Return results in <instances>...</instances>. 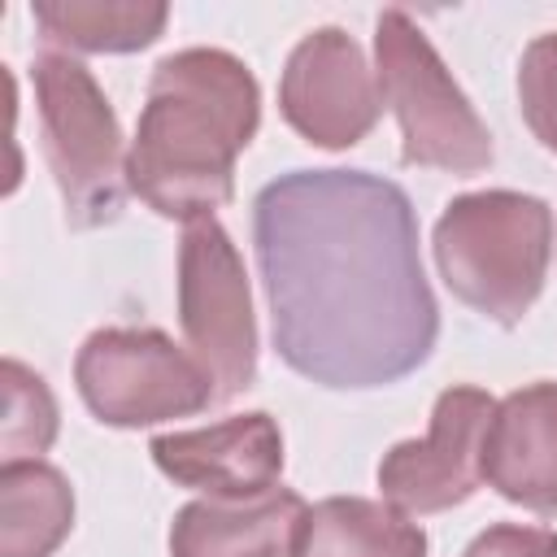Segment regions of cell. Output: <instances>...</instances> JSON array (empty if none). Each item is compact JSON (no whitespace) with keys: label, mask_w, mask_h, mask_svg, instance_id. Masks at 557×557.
Here are the masks:
<instances>
[{"label":"cell","mask_w":557,"mask_h":557,"mask_svg":"<svg viewBox=\"0 0 557 557\" xmlns=\"http://www.w3.org/2000/svg\"><path fill=\"white\" fill-rule=\"evenodd\" d=\"M252 252L274 352L300 379L366 392L431 357L440 305L400 183L370 170H287L252 200Z\"/></svg>","instance_id":"6da1fadb"},{"label":"cell","mask_w":557,"mask_h":557,"mask_svg":"<svg viewBox=\"0 0 557 557\" xmlns=\"http://www.w3.org/2000/svg\"><path fill=\"white\" fill-rule=\"evenodd\" d=\"M261 126L257 74L226 48H178L152 65L126 148V183L157 218L200 222L235 200V161Z\"/></svg>","instance_id":"7a4b0ae2"},{"label":"cell","mask_w":557,"mask_h":557,"mask_svg":"<svg viewBox=\"0 0 557 557\" xmlns=\"http://www.w3.org/2000/svg\"><path fill=\"white\" fill-rule=\"evenodd\" d=\"M431 257L444 287L466 309L496 326H518L548 278L553 209L513 187L461 191L435 218Z\"/></svg>","instance_id":"3957f363"},{"label":"cell","mask_w":557,"mask_h":557,"mask_svg":"<svg viewBox=\"0 0 557 557\" xmlns=\"http://www.w3.org/2000/svg\"><path fill=\"white\" fill-rule=\"evenodd\" d=\"M35 113H39V148L48 174L61 191L65 222L78 231L117 222L126 183V148L122 122L96 83V74L57 48H39L30 61Z\"/></svg>","instance_id":"277c9868"},{"label":"cell","mask_w":557,"mask_h":557,"mask_svg":"<svg viewBox=\"0 0 557 557\" xmlns=\"http://www.w3.org/2000/svg\"><path fill=\"white\" fill-rule=\"evenodd\" d=\"M374 74L400 126V165L448 174H479L492 165V131L405 9H383L374 17Z\"/></svg>","instance_id":"5b68a950"},{"label":"cell","mask_w":557,"mask_h":557,"mask_svg":"<svg viewBox=\"0 0 557 557\" xmlns=\"http://www.w3.org/2000/svg\"><path fill=\"white\" fill-rule=\"evenodd\" d=\"M74 387L96 422L117 431L191 418L213 400L205 366L157 326H100L74 357Z\"/></svg>","instance_id":"8992f818"},{"label":"cell","mask_w":557,"mask_h":557,"mask_svg":"<svg viewBox=\"0 0 557 557\" xmlns=\"http://www.w3.org/2000/svg\"><path fill=\"white\" fill-rule=\"evenodd\" d=\"M183 348L205 366L213 400L226 405L257 383V313L244 257L218 218L183 226L178 239Z\"/></svg>","instance_id":"52a82bcc"},{"label":"cell","mask_w":557,"mask_h":557,"mask_svg":"<svg viewBox=\"0 0 557 557\" xmlns=\"http://www.w3.org/2000/svg\"><path fill=\"white\" fill-rule=\"evenodd\" d=\"M496 413V396L457 383L435 396L422 440H400L379 461V492L400 513H444L466 505L483 483V435Z\"/></svg>","instance_id":"ba28073f"},{"label":"cell","mask_w":557,"mask_h":557,"mask_svg":"<svg viewBox=\"0 0 557 557\" xmlns=\"http://www.w3.org/2000/svg\"><path fill=\"white\" fill-rule=\"evenodd\" d=\"M278 113L305 144L326 152L352 148L374 131L383 87L344 26H318L287 52L278 74Z\"/></svg>","instance_id":"9c48e42d"},{"label":"cell","mask_w":557,"mask_h":557,"mask_svg":"<svg viewBox=\"0 0 557 557\" xmlns=\"http://www.w3.org/2000/svg\"><path fill=\"white\" fill-rule=\"evenodd\" d=\"M148 453L165 479L213 500L261 496L278 487L283 474V431L265 409L231 413L196 431H165Z\"/></svg>","instance_id":"30bf717a"},{"label":"cell","mask_w":557,"mask_h":557,"mask_svg":"<svg viewBox=\"0 0 557 557\" xmlns=\"http://www.w3.org/2000/svg\"><path fill=\"white\" fill-rule=\"evenodd\" d=\"M483 483L509 505L557 513V379L513 387L496 400L483 435Z\"/></svg>","instance_id":"8fae6325"},{"label":"cell","mask_w":557,"mask_h":557,"mask_svg":"<svg viewBox=\"0 0 557 557\" xmlns=\"http://www.w3.org/2000/svg\"><path fill=\"white\" fill-rule=\"evenodd\" d=\"M309 505L292 487L248 500H187L170 522V557H296Z\"/></svg>","instance_id":"7c38bea8"},{"label":"cell","mask_w":557,"mask_h":557,"mask_svg":"<svg viewBox=\"0 0 557 557\" xmlns=\"http://www.w3.org/2000/svg\"><path fill=\"white\" fill-rule=\"evenodd\" d=\"M296 557H426V531L387 500L326 496L309 505Z\"/></svg>","instance_id":"4fadbf2b"},{"label":"cell","mask_w":557,"mask_h":557,"mask_svg":"<svg viewBox=\"0 0 557 557\" xmlns=\"http://www.w3.org/2000/svg\"><path fill=\"white\" fill-rule=\"evenodd\" d=\"M70 531V479L44 457L0 461V557H52Z\"/></svg>","instance_id":"5bb4252c"},{"label":"cell","mask_w":557,"mask_h":557,"mask_svg":"<svg viewBox=\"0 0 557 557\" xmlns=\"http://www.w3.org/2000/svg\"><path fill=\"white\" fill-rule=\"evenodd\" d=\"M30 22L57 52H139L161 39L170 4L161 0H35Z\"/></svg>","instance_id":"9a60e30c"},{"label":"cell","mask_w":557,"mask_h":557,"mask_svg":"<svg viewBox=\"0 0 557 557\" xmlns=\"http://www.w3.org/2000/svg\"><path fill=\"white\" fill-rule=\"evenodd\" d=\"M0 379H4L0 453H4V461H35L57 440V426H61L57 400H52L44 374H35L30 366H22L17 357H4Z\"/></svg>","instance_id":"2e32d148"},{"label":"cell","mask_w":557,"mask_h":557,"mask_svg":"<svg viewBox=\"0 0 557 557\" xmlns=\"http://www.w3.org/2000/svg\"><path fill=\"white\" fill-rule=\"evenodd\" d=\"M518 109L527 131L557 157V30L535 35L518 61Z\"/></svg>","instance_id":"e0dca14e"},{"label":"cell","mask_w":557,"mask_h":557,"mask_svg":"<svg viewBox=\"0 0 557 557\" xmlns=\"http://www.w3.org/2000/svg\"><path fill=\"white\" fill-rule=\"evenodd\" d=\"M461 557H557V531L522 527V522H496V527L479 531Z\"/></svg>","instance_id":"ac0fdd59"}]
</instances>
